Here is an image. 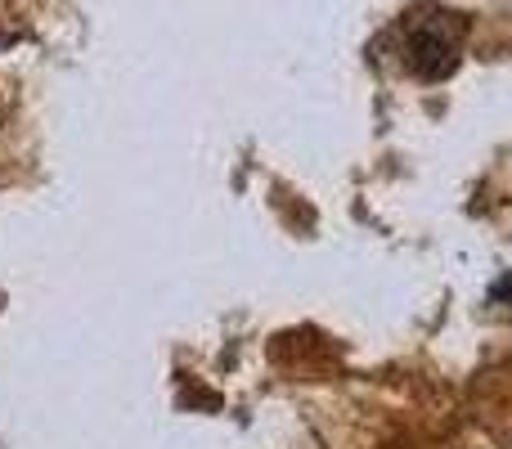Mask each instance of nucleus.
Returning <instances> with one entry per match:
<instances>
[{
	"label": "nucleus",
	"instance_id": "f257e3e1",
	"mask_svg": "<svg viewBox=\"0 0 512 449\" xmlns=\"http://www.w3.org/2000/svg\"><path fill=\"white\" fill-rule=\"evenodd\" d=\"M463 36H468V23L454 9H432V14L414 18L409 23V68L418 77H445V72L459 63Z\"/></svg>",
	"mask_w": 512,
	"mask_h": 449
}]
</instances>
